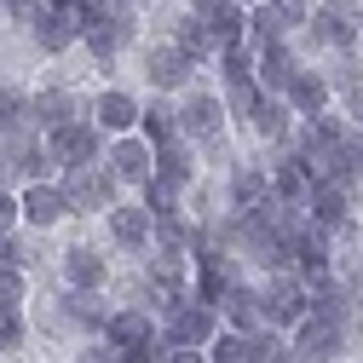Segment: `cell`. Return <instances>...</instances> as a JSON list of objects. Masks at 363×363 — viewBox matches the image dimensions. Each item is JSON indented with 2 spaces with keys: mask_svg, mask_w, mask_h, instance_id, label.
I'll return each instance as SVG.
<instances>
[{
  "mask_svg": "<svg viewBox=\"0 0 363 363\" xmlns=\"http://www.w3.org/2000/svg\"><path fill=\"white\" fill-rule=\"evenodd\" d=\"M259 311H265V323H300L311 311V289L294 265H277V277L259 289Z\"/></svg>",
  "mask_w": 363,
  "mask_h": 363,
  "instance_id": "obj_2",
  "label": "cell"
},
{
  "mask_svg": "<svg viewBox=\"0 0 363 363\" xmlns=\"http://www.w3.org/2000/svg\"><path fill=\"white\" fill-rule=\"evenodd\" d=\"M121 6H139V0H121Z\"/></svg>",
  "mask_w": 363,
  "mask_h": 363,
  "instance_id": "obj_40",
  "label": "cell"
},
{
  "mask_svg": "<svg viewBox=\"0 0 363 363\" xmlns=\"http://www.w3.org/2000/svg\"><path fill=\"white\" fill-rule=\"evenodd\" d=\"M23 306V271L0 259V311H18Z\"/></svg>",
  "mask_w": 363,
  "mask_h": 363,
  "instance_id": "obj_31",
  "label": "cell"
},
{
  "mask_svg": "<svg viewBox=\"0 0 363 363\" xmlns=\"http://www.w3.org/2000/svg\"><path fill=\"white\" fill-rule=\"evenodd\" d=\"M208 363H248V335H213V357Z\"/></svg>",
  "mask_w": 363,
  "mask_h": 363,
  "instance_id": "obj_32",
  "label": "cell"
},
{
  "mask_svg": "<svg viewBox=\"0 0 363 363\" xmlns=\"http://www.w3.org/2000/svg\"><path fill=\"white\" fill-rule=\"evenodd\" d=\"M0 6H6V0H0Z\"/></svg>",
  "mask_w": 363,
  "mask_h": 363,
  "instance_id": "obj_42",
  "label": "cell"
},
{
  "mask_svg": "<svg viewBox=\"0 0 363 363\" xmlns=\"http://www.w3.org/2000/svg\"><path fill=\"white\" fill-rule=\"evenodd\" d=\"M294 58H289V47H283V40H271V47H259V64H254V81L265 86V93H283V86L294 81Z\"/></svg>",
  "mask_w": 363,
  "mask_h": 363,
  "instance_id": "obj_19",
  "label": "cell"
},
{
  "mask_svg": "<svg viewBox=\"0 0 363 363\" xmlns=\"http://www.w3.org/2000/svg\"><path fill=\"white\" fill-rule=\"evenodd\" d=\"M93 110H99V127H104V133H133V127H139V99L121 93V86H110Z\"/></svg>",
  "mask_w": 363,
  "mask_h": 363,
  "instance_id": "obj_20",
  "label": "cell"
},
{
  "mask_svg": "<svg viewBox=\"0 0 363 363\" xmlns=\"http://www.w3.org/2000/svg\"><path fill=\"white\" fill-rule=\"evenodd\" d=\"M346 110L363 121V81H352V86H346Z\"/></svg>",
  "mask_w": 363,
  "mask_h": 363,
  "instance_id": "obj_37",
  "label": "cell"
},
{
  "mask_svg": "<svg viewBox=\"0 0 363 363\" xmlns=\"http://www.w3.org/2000/svg\"><path fill=\"white\" fill-rule=\"evenodd\" d=\"M150 167H156L150 139H133V133H121V139L110 145V173H116V179H127V185H145Z\"/></svg>",
  "mask_w": 363,
  "mask_h": 363,
  "instance_id": "obj_11",
  "label": "cell"
},
{
  "mask_svg": "<svg viewBox=\"0 0 363 363\" xmlns=\"http://www.w3.org/2000/svg\"><path fill=\"white\" fill-rule=\"evenodd\" d=\"M248 121L265 133V139H283V133H289V99L283 93H259V104L248 110Z\"/></svg>",
  "mask_w": 363,
  "mask_h": 363,
  "instance_id": "obj_25",
  "label": "cell"
},
{
  "mask_svg": "<svg viewBox=\"0 0 363 363\" xmlns=\"http://www.w3.org/2000/svg\"><path fill=\"white\" fill-rule=\"evenodd\" d=\"M289 346L271 335V329H248V363H277Z\"/></svg>",
  "mask_w": 363,
  "mask_h": 363,
  "instance_id": "obj_29",
  "label": "cell"
},
{
  "mask_svg": "<svg viewBox=\"0 0 363 363\" xmlns=\"http://www.w3.org/2000/svg\"><path fill=\"white\" fill-rule=\"evenodd\" d=\"M150 208L145 202H116L110 208V242L116 248H150Z\"/></svg>",
  "mask_w": 363,
  "mask_h": 363,
  "instance_id": "obj_13",
  "label": "cell"
},
{
  "mask_svg": "<svg viewBox=\"0 0 363 363\" xmlns=\"http://www.w3.org/2000/svg\"><path fill=\"white\" fill-rule=\"evenodd\" d=\"M346 300H352V306H363V265L352 271V283H346Z\"/></svg>",
  "mask_w": 363,
  "mask_h": 363,
  "instance_id": "obj_38",
  "label": "cell"
},
{
  "mask_svg": "<svg viewBox=\"0 0 363 363\" xmlns=\"http://www.w3.org/2000/svg\"><path fill=\"white\" fill-rule=\"evenodd\" d=\"M173 47H185V58L196 64V58H208V52H219L213 47V29H208V18H185V23H179V40H173Z\"/></svg>",
  "mask_w": 363,
  "mask_h": 363,
  "instance_id": "obj_28",
  "label": "cell"
},
{
  "mask_svg": "<svg viewBox=\"0 0 363 363\" xmlns=\"http://www.w3.org/2000/svg\"><path fill=\"white\" fill-rule=\"evenodd\" d=\"M75 93H69V86H47V93H35L29 99V121L35 127H64V121H75Z\"/></svg>",
  "mask_w": 363,
  "mask_h": 363,
  "instance_id": "obj_17",
  "label": "cell"
},
{
  "mask_svg": "<svg viewBox=\"0 0 363 363\" xmlns=\"http://www.w3.org/2000/svg\"><path fill=\"white\" fill-rule=\"evenodd\" d=\"M237 6H254V0H237Z\"/></svg>",
  "mask_w": 363,
  "mask_h": 363,
  "instance_id": "obj_41",
  "label": "cell"
},
{
  "mask_svg": "<svg viewBox=\"0 0 363 363\" xmlns=\"http://www.w3.org/2000/svg\"><path fill=\"white\" fill-rule=\"evenodd\" d=\"M317 40H323V47H352L357 40V0H323V6H317Z\"/></svg>",
  "mask_w": 363,
  "mask_h": 363,
  "instance_id": "obj_10",
  "label": "cell"
},
{
  "mask_svg": "<svg viewBox=\"0 0 363 363\" xmlns=\"http://www.w3.org/2000/svg\"><path fill=\"white\" fill-rule=\"evenodd\" d=\"M162 335H167V346H213V335H219V306H202L196 294L173 300Z\"/></svg>",
  "mask_w": 363,
  "mask_h": 363,
  "instance_id": "obj_3",
  "label": "cell"
},
{
  "mask_svg": "<svg viewBox=\"0 0 363 363\" xmlns=\"http://www.w3.org/2000/svg\"><path fill=\"white\" fill-rule=\"evenodd\" d=\"M150 248H156L150 254V294L162 306L185 300L191 294V248H162V242H150Z\"/></svg>",
  "mask_w": 363,
  "mask_h": 363,
  "instance_id": "obj_4",
  "label": "cell"
},
{
  "mask_svg": "<svg viewBox=\"0 0 363 363\" xmlns=\"http://www.w3.org/2000/svg\"><path fill=\"white\" fill-rule=\"evenodd\" d=\"M47 156H52L58 167H81V162H93V156H99V127H86V121L47 127Z\"/></svg>",
  "mask_w": 363,
  "mask_h": 363,
  "instance_id": "obj_7",
  "label": "cell"
},
{
  "mask_svg": "<svg viewBox=\"0 0 363 363\" xmlns=\"http://www.w3.org/2000/svg\"><path fill=\"white\" fill-rule=\"evenodd\" d=\"M346 346V335L335 329V323H323V317H300L294 323V340H289V352L300 357V363H335V352Z\"/></svg>",
  "mask_w": 363,
  "mask_h": 363,
  "instance_id": "obj_6",
  "label": "cell"
},
{
  "mask_svg": "<svg viewBox=\"0 0 363 363\" xmlns=\"http://www.w3.org/2000/svg\"><path fill=\"white\" fill-rule=\"evenodd\" d=\"M64 317H69V323H104V311H99L93 289H75V294L64 300Z\"/></svg>",
  "mask_w": 363,
  "mask_h": 363,
  "instance_id": "obj_30",
  "label": "cell"
},
{
  "mask_svg": "<svg viewBox=\"0 0 363 363\" xmlns=\"http://www.w3.org/2000/svg\"><path fill=\"white\" fill-rule=\"evenodd\" d=\"M231 289H237V265H231V254H225V248L196 254V300H202V306H219Z\"/></svg>",
  "mask_w": 363,
  "mask_h": 363,
  "instance_id": "obj_9",
  "label": "cell"
},
{
  "mask_svg": "<svg viewBox=\"0 0 363 363\" xmlns=\"http://www.w3.org/2000/svg\"><path fill=\"white\" fill-rule=\"evenodd\" d=\"M64 213H69V202H64V185L29 179V191L18 196V219H29V225H58Z\"/></svg>",
  "mask_w": 363,
  "mask_h": 363,
  "instance_id": "obj_12",
  "label": "cell"
},
{
  "mask_svg": "<svg viewBox=\"0 0 363 363\" xmlns=\"http://www.w3.org/2000/svg\"><path fill=\"white\" fill-rule=\"evenodd\" d=\"M145 75H150V86H162V93H179V86L191 81V58H185V47H150V58H145Z\"/></svg>",
  "mask_w": 363,
  "mask_h": 363,
  "instance_id": "obj_14",
  "label": "cell"
},
{
  "mask_svg": "<svg viewBox=\"0 0 363 363\" xmlns=\"http://www.w3.org/2000/svg\"><path fill=\"white\" fill-rule=\"evenodd\" d=\"M81 23H86L81 0H64V6H47L29 29H35V40H40V52H64V47H75V40H81Z\"/></svg>",
  "mask_w": 363,
  "mask_h": 363,
  "instance_id": "obj_5",
  "label": "cell"
},
{
  "mask_svg": "<svg viewBox=\"0 0 363 363\" xmlns=\"http://www.w3.org/2000/svg\"><path fill=\"white\" fill-rule=\"evenodd\" d=\"M179 133L196 139V145H219V139H225V104L208 99V93L185 99V104H179Z\"/></svg>",
  "mask_w": 363,
  "mask_h": 363,
  "instance_id": "obj_8",
  "label": "cell"
},
{
  "mask_svg": "<svg viewBox=\"0 0 363 363\" xmlns=\"http://www.w3.org/2000/svg\"><path fill=\"white\" fill-rule=\"evenodd\" d=\"M12 225H18V202L0 191V231H12Z\"/></svg>",
  "mask_w": 363,
  "mask_h": 363,
  "instance_id": "obj_36",
  "label": "cell"
},
{
  "mask_svg": "<svg viewBox=\"0 0 363 363\" xmlns=\"http://www.w3.org/2000/svg\"><path fill=\"white\" fill-rule=\"evenodd\" d=\"M179 191H185V179H173L167 167H150V179H145V208H150V213H173V208H179Z\"/></svg>",
  "mask_w": 363,
  "mask_h": 363,
  "instance_id": "obj_26",
  "label": "cell"
},
{
  "mask_svg": "<svg viewBox=\"0 0 363 363\" xmlns=\"http://www.w3.org/2000/svg\"><path fill=\"white\" fill-rule=\"evenodd\" d=\"M231 196H237V213H254V208L271 196V179L254 173V167H237V173H231Z\"/></svg>",
  "mask_w": 363,
  "mask_h": 363,
  "instance_id": "obj_27",
  "label": "cell"
},
{
  "mask_svg": "<svg viewBox=\"0 0 363 363\" xmlns=\"http://www.w3.org/2000/svg\"><path fill=\"white\" fill-rule=\"evenodd\" d=\"M64 277H69V289H104V277H110L104 248H93V242H75V248L64 254Z\"/></svg>",
  "mask_w": 363,
  "mask_h": 363,
  "instance_id": "obj_15",
  "label": "cell"
},
{
  "mask_svg": "<svg viewBox=\"0 0 363 363\" xmlns=\"http://www.w3.org/2000/svg\"><path fill=\"white\" fill-rule=\"evenodd\" d=\"M219 311L231 317V329L237 335H248V329H265V311H259V289H248L242 277H237V289L219 300Z\"/></svg>",
  "mask_w": 363,
  "mask_h": 363,
  "instance_id": "obj_18",
  "label": "cell"
},
{
  "mask_svg": "<svg viewBox=\"0 0 363 363\" xmlns=\"http://www.w3.org/2000/svg\"><path fill=\"white\" fill-rule=\"evenodd\" d=\"M139 127H145L150 150H162V145H173V139H185V133H179V110H173V104H150V110H139Z\"/></svg>",
  "mask_w": 363,
  "mask_h": 363,
  "instance_id": "obj_24",
  "label": "cell"
},
{
  "mask_svg": "<svg viewBox=\"0 0 363 363\" xmlns=\"http://www.w3.org/2000/svg\"><path fill=\"white\" fill-rule=\"evenodd\" d=\"M283 99H289V110H300V116L311 121V116H323V110H329V81H323V75H311V69H294V81L283 86Z\"/></svg>",
  "mask_w": 363,
  "mask_h": 363,
  "instance_id": "obj_16",
  "label": "cell"
},
{
  "mask_svg": "<svg viewBox=\"0 0 363 363\" xmlns=\"http://www.w3.org/2000/svg\"><path fill=\"white\" fill-rule=\"evenodd\" d=\"M219 6H225V0H191V12H196V18H208V12H219Z\"/></svg>",
  "mask_w": 363,
  "mask_h": 363,
  "instance_id": "obj_39",
  "label": "cell"
},
{
  "mask_svg": "<svg viewBox=\"0 0 363 363\" xmlns=\"http://www.w3.org/2000/svg\"><path fill=\"white\" fill-rule=\"evenodd\" d=\"M162 363H208V352H202V346H167Z\"/></svg>",
  "mask_w": 363,
  "mask_h": 363,
  "instance_id": "obj_35",
  "label": "cell"
},
{
  "mask_svg": "<svg viewBox=\"0 0 363 363\" xmlns=\"http://www.w3.org/2000/svg\"><path fill=\"white\" fill-rule=\"evenodd\" d=\"M23 335H29V329H23V317H18V311H0V352L23 346Z\"/></svg>",
  "mask_w": 363,
  "mask_h": 363,
  "instance_id": "obj_33",
  "label": "cell"
},
{
  "mask_svg": "<svg viewBox=\"0 0 363 363\" xmlns=\"http://www.w3.org/2000/svg\"><path fill=\"white\" fill-rule=\"evenodd\" d=\"M265 6H271V12H277V18H283V23H289V29H294V23H306V18H311V6H306V0H265Z\"/></svg>",
  "mask_w": 363,
  "mask_h": 363,
  "instance_id": "obj_34",
  "label": "cell"
},
{
  "mask_svg": "<svg viewBox=\"0 0 363 363\" xmlns=\"http://www.w3.org/2000/svg\"><path fill=\"white\" fill-rule=\"evenodd\" d=\"M116 185H121V179H116L110 167H99V162L64 167V202H69V213H99V208H110V202H116Z\"/></svg>",
  "mask_w": 363,
  "mask_h": 363,
  "instance_id": "obj_1",
  "label": "cell"
},
{
  "mask_svg": "<svg viewBox=\"0 0 363 363\" xmlns=\"http://www.w3.org/2000/svg\"><path fill=\"white\" fill-rule=\"evenodd\" d=\"M311 185H317V173H311L300 156H283V167L271 173V191H277L283 202H306V196H311Z\"/></svg>",
  "mask_w": 363,
  "mask_h": 363,
  "instance_id": "obj_22",
  "label": "cell"
},
{
  "mask_svg": "<svg viewBox=\"0 0 363 363\" xmlns=\"http://www.w3.org/2000/svg\"><path fill=\"white\" fill-rule=\"evenodd\" d=\"M156 329H150V311H116V317H104V340L116 346V352H127V346H139V340H150Z\"/></svg>",
  "mask_w": 363,
  "mask_h": 363,
  "instance_id": "obj_21",
  "label": "cell"
},
{
  "mask_svg": "<svg viewBox=\"0 0 363 363\" xmlns=\"http://www.w3.org/2000/svg\"><path fill=\"white\" fill-rule=\"evenodd\" d=\"M208 29H213V47H219V52H225V47H242V40H248V18H242L237 0H225L219 12H208Z\"/></svg>",
  "mask_w": 363,
  "mask_h": 363,
  "instance_id": "obj_23",
  "label": "cell"
}]
</instances>
